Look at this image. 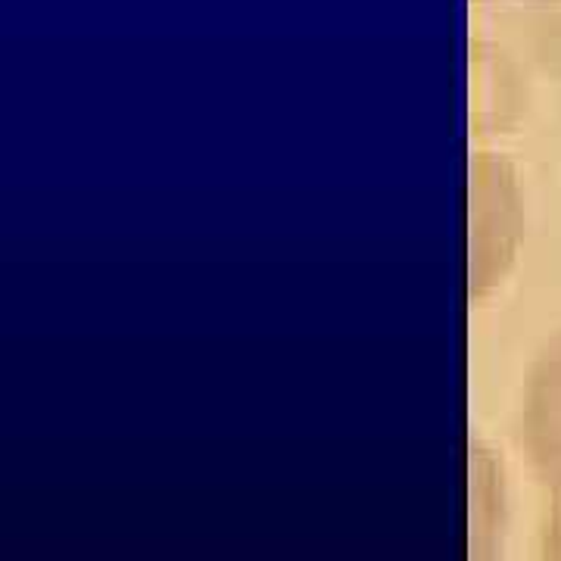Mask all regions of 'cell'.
Wrapping results in <instances>:
<instances>
[{"instance_id": "3", "label": "cell", "mask_w": 561, "mask_h": 561, "mask_svg": "<svg viewBox=\"0 0 561 561\" xmlns=\"http://www.w3.org/2000/svg\"><path fill=\"white\" fill-rule=\"evenodd\" d=\"M542 561H561V493H556L546 534H542Z\"/></svg>"}, {"instance_id": "2", "label": "cell", "mask_w": 561, "mask_h": 561, "mask_svg": "<svg viewBox=\"0 0 561 561\" xmlns=\"http://www.w3.org/2000/svg\"><path fill=\"white\" fill-rule=\"evenodd\" d=\"M522 440L542 483L561 493V334L542 346L527 375Z\"/></svg>"}, {"instance_id": "1", "label": "cell", "mask_w": 561, "mask_h": 561, "mask_svg": "<svg viewBox=\"0 0 561 561\" xmlns=\"http://www.w3.org/2000/svg\"><path fill=\"white\" fill-rule=\"evenodd\" d=\"M471 284L486 294L505 275L522 241V201L512 172L496 160L474 165V219H471Z\"/></svg>"}]
</instances>
